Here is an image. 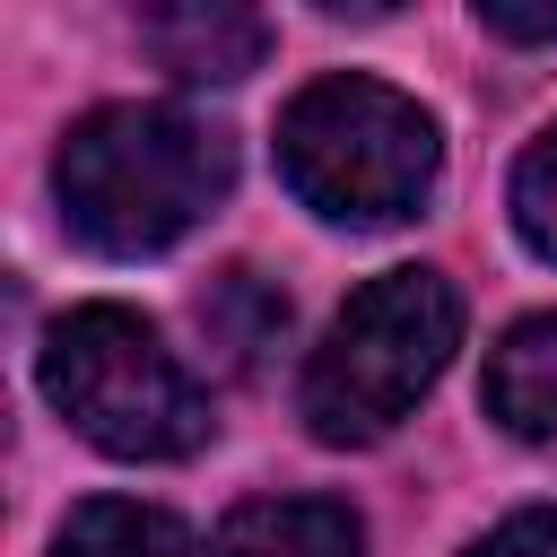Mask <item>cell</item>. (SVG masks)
I'll use <instances>...</instances> for the list:
<instances>
[{
    "mask_svg": "<svg viewBox=\"0 0 557 557\" xmlns=\"http://www.w3.org/2000/svg\"><path fill=\"white\" fill-rule=\"evenodd\" d=\"M453 339H461V296H453L444 270L409 261V270L366 278L339 305V322L322 331L313 366H305V426L322 444H374V435H392L426 400V383L444 374Z\"/></svg>",
    "mask_w": 557,
    "mask_h": 557,
    "instance_id": "obj_3",
    "label": "cell"
},
{
    "mask_svg": "<svg viewBox=\"0 0 557 557\" xmlns=\"http://www.w3.org/2000/svg\"><path fill=\"white\" fill-rule=\"evenodd\" d=\"M139 44H148L174 78L226 87V78L261 70L270 26H261L252 9H235V0H174V9H148V17H139Z\"/></svg>",
    "mask_w": 557,
    "mask_h": 557,
    "instance_id": "obj_5",
    "label": "cell"
},
{
    "mask_svg": "<svg viewBox=\"0 0 557 557\" xmlns=\"http://www.w3.org/2000/svg\"><path fill=\"white\" fill-rule=\"evenodd\" d=\"M209 557H366V531L331 496H261L218 522Z\"/></svg>",
    "mask_w": 557,
    "mask_h": 557,
    "instance_id": "obj_6",
    "label": "cell"
},
{
    "mask_svg": "<svg viewBox=\"0 0 557 557\" xmlns=\"http://www.w3.org/2000/svg\"><path fill=\"white\" fill-rule=\"evenodd\" d=\"M479 26L496 44H557V9H513V0H479Z\"/></svg>",
    "mask_w": 557,
    "mask_h": 557,
    "instance_id": "obj_12",
    "label": "cell"
},
{
    "mask_svg": "<svg viewBox=\"0 0 557 557\" xmlns=\"http://www.w3.org/2000/svg\"><path fill=\"white\" fill-rule=\"evenodd\" d=\"M513 226L540 261H557V131H540L513 165Z\"/></svg>",
    "mask_w": 557,
    "mask_h": 557,
    "instance_id": "obj_10",
    "label": "cell"
},
{
    "mask_svg": "<svg viewBox=\"0 0 557 557\" xmlns=\"http://www.w3.org/2000/svg\"><path fill=\"white\" fill-rule=\"evenodd\" d=\"M278 174L331 226H392L435 191L444 139L418 96L339 70V78H313L278 113Z\"/></svg>",
    "mask_w": 557,
    "mask_h": 557,
    "instance_id": "obj_2",
    "label": "cell"
},
{
    "mask_svg": "<svg viewBox=\"0 0 557 557\" xmlns=\"http://www.w3.org/2000/svg\"><path fill=\"white\" fill-rule=\"evenodd\" d=\"M487 418L531 444L557 435V313H531L487 348Z\"/></svg>",
    "mask_w": 557,
    "mask_h": 557,
    "instance_id": "obj_7",
    "label": "cell"
},
{
    "mask_svg": "<svg viewBox=\"0 0 557 557\" xmlns=\"http://www.w3.org/2000/svg\"><path fill=\"white\" fill-rule=\"evenodd\" d=\"M226 174H235L226 131H209L174 104H104L52 157V191H61L70 235L113 261L183 244L226 200Z\"/></svg>",
    "mask_w": 557,
    "mask_h": 557,
    "instance_id": "obj_1",
    "label": "cell"
},
{
    "mask_svg": "<svg viewBox=\"0 0 557 557\" xmlns=\"http://www.w3.org/2000/svg\"><path fill=\"white\" fill-rule=\"evenodd\" d=\"M52 557H200L191 548V531L165 513V505H131V496H87L70 522H61V540H52Z\"/></svg>",
    "mask_w": 557,
    "mask_h": 557,
    "instance_id": "obj_8",
    "label": "cell"
},
{
    "mask_svg": "<svg viewBox=\"0 0 557 557\" xmlns=\"http://www.w3.org/2000/svg\"><path fill=\"white\" fill-rule=\"evenodd\" d=\"M191 313H200L209 348H218L235 374H244V366H261V348L287 331V296H270L252 270H218V278L200 287V305H191Z\"/></svg>",
    "mask_w": 557,
    "mask_h": 557,
    "instance_id": "obj_9",
    "label": "cell"
},
{
    "mask_svg": "<svg viewBox=\"0 0 557 557\" xmlns=\"http://www.w3.org/2000/svg\"><path fill=\"white\" fill-rule=\"evenodd\" d=\"M470 557H557V505H531V513H513V522H496Z\"/></svg>",
    "mask_w": 557,
    "mask_h": 557,
    "instance_id": "obj_11",
    "label": "cell"
},
{
    "mask_svg": "<svg viewBox=\"0 0 557 557\" xmlns=\"http://www.w3.org/2000/svg\"><path fill=\"white\" fill-rule=\"evenodd\" d=\"M44 392L122 461H174L209 435V392L131 305H70L44 331Z\"/></svg>",
    "mask_w": 557,
    "mask_h": 557,
    "instance_id": "obj_4",
    "label": "cell"
}]
</instances>
